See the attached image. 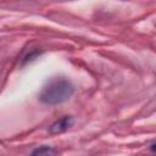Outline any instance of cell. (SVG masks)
I'll list each match as a JSON object with an SVG mask.
<instances>
[{
    "instance_id": "6da1fadb",
    "label": "cell",
    "mask_w": 156,
    "mask_h": 156,
    "mask_svg": "<svg viewBox=\"0 0 156 156\" xmlns=\"http://www.w3.org/2000/svg\"><path fill=\"white\" fill-rule=\"evenodd\" d=\"M73 85L66 78L50 79L40 91L39 99L46 105H57L68 100L73 94Z\"/></svg>"
},
{
    "instance_id": "7a4b0ae2",
    "label": "cell",
    "mask_w": 156,
    "mask_h": 156,
    "mask_svg": "<svg viewBox=\"0 0 156 156\" xmlns=\"http://www.w3.org/2000/svg\"><path fill=\"white\" fill-rule=\"evenodd\" d=\"M72 124H73V118L69 117V116H63L62 118L57 119L56 122H54L50 126L49 132L51 134H60V133L66 132L68 128H71Z\"/></svg>"
},
{
    "instance_id": "3957f363",
    "label": "cell",
    "mask_w": 156,
    "mask_h": 156,
    "mask_svg": "<svg viewBox=\"0 0 156 156\" xmlns=\"http://www.w3.org/2000/svg\"><path fill=\"white\" fill-rule=\"evenodd\" d=\"M30 156H57L56 154V150L51 146H48V145H43V146H39V147H35Z\"/></svg>"
}]
</instances>
